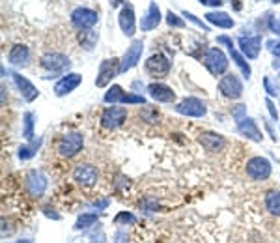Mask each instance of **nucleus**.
Instances as JSON below:
<instances>
[{"instance_id": "28", "label": "nucleus", "mask_w": 280, "mask_h": 243, "mask_svg": "<svg viewBox=\"0 0 280 243\" xmlns=\"http://www.w3.org/2000/svg\"><path fill=\"white\" fill-rule=\"evenodd\" d=\"M98 223V215H94V213H84V215H80L79 221H77V228H88V226L96 225Z\"/></svg>"}, {"instance_id": "18", "label": "nucleus", "mask_w": 280, "mask_h": 243, "mask_svg": "<svg viewBox=\"0 0 280 243\" xmlns=\"http://www.w3.org/2000/svg\"><path fill=\"white\" fill-rule=\"evenodd\" d=\"M12 77H13V80H15V85H17L19 92H21V96L25 97L26 101H34V99L39 96V92L36 90V86L32 85L26 77L19 75V73H12Z\"/></svg>"}, {"instance_id": "15", "label": "nucleus", "mask_w": 280, "mask_h": 243, "mask_svg": "<svg viewBox=\"0 0 280 243\" xmlns=\"http://www.w3.org/2000/svg\"><path fill=\"white\" fill-rule=\"evenodd\" d=\"M148 92H150V96L159 101V103H172L174 99H176V94L172 92L170 86L166 85H161V83H153V85L148 86Z\"/></svg>"}, {"instance_id": "13", "label": "nucleus", "mask_w": 280, "mask_h": 243, "mask_svg": "<svg viewBox=\"0 0 280 243\" xmlns=\"http://www.w3.org/2000/svg\"><path fill=\"white\" fill-rule=\"evenodd\" d=\"M26 189L32 196H41L47 189V178L43 176V172L39 170H32L26 174Z\"/></svg>"}, {"instance_id": "12", "label": "nucleus", "mask_w": 280, "mask_h": 243, "mask_svg": "<svg viewBox=\"0 0 280 243\" xmlns=\"http://www.w3.org/2000/svg\"><path fill=\"white\" fill-rule=\"evenodd\" d=\"M98 21H99L98 13L94 12V10H88V8H77V10L71 13V23H73L77 28H80V30H88V28H91Z\"/></svg>"}, {"instance_id": "5", "label": "nucleus", "mask_w": 280, "mask_h": 243, "mask_svg": "<svg viewBox=\"0 0 280 243\" xmlns=\"http://www.w3.org/2000/svg\"><path fill=\"white\" fill-rule=\"evenodd\" d=\"M176 110L183 116L202 118V116H206L207 107L202 99H198V97H187V99H183L179 105H176Z\"/></svg>"}, {"instance_id": "2", "label": "nucleus", "mask_w": 280, "mask_h": 243, "mask_svg": "<svg viewBox=\"0 0 280 243\" xmlns=\"http://www.w3.org/2000/svg\"><path fill=\"white\" fill-rule=\"evenodd\" d=\"M82 144H84V139L80 133H67L58 142V153L62 157H73L80 152Z\"/></svg>"}, {"instance_id": "33", "label": "nucleus", "mask_w": 280, "mask_h": 243, "mask_svg": "<svg viewBox=\"0 0 280 243\" xmlns=\"http://www.w3.org/2000/svg\"><path fill=\"white\" fill-rule=\"evenodd\" d=\"M183 17H187V19H189V21H193V23H195V24H198V26H200V28H202V30H204V32H209V28H207L206 24L202 23L200 19H196V15H193V13L183 12Z\"/></svg>"}, {"instance_id": "11", "label": "nucleus", "mask_w": 280, "mask_h": 243, "mask_svg": "<svg viewBox=\"0 0 280 243\" xmlns=\"http://www.w3.org/2000/svg\"><path fill=\"white\" fill-rule=\"evenodd\" d=\"M41 67L49 69L51 75H56V73L66 71L69 67V58L66 55H60V53H47L41 56Z\"/></svg>"}, {"instance_id": "24", "label": "nucleus", "mask_w": 280, "mask_h": 243, "mask_svg": "<svg viewBox=\"0 0 280 243\" xmlns=\"http://www.w3.org/2000/svg\"><path fill=\"white\" fill-rule=\"evenodd\" d=\"M206 19L219 28H231L234 26V19L224 12H209L206 13Z\"/></svg>"}, {"instance_id": "3", "label": "nucleus", "mask_w": 280, "mask_h": 243, "mask_svg": "<svg viewBox=\"0 0 280 243\" xmlns=\"http://www.w3.org/2000/svg\"><path fill=\"white\" fill-rule=\"evenodd\" d=\"M219 90L220 94L228 99H239L243 96V85L236 73H228L226 77H222L219 83Z\"/></svg>"}, {"instance_id": "37", "label": "nucleus", "mask_w": 280, "mask_h": 243, "mask_svg": "<svg viewBox=\"0 0 280 243\" xmlns=\"http://www.w3.org/2000/svg\"><path fill=\"white\" fill-rule=\"evenodd\" d=\"M267 45H269V51H271V53H273L274 56H278V58H280V43L267 42Z\"/></svg>"}, {"instance_id": "29", "label": "nucleus", "mask_w": 280, "mask_h": 243, "mask_svg": "<svg viewBox=\"0 0 280 243\" xmlns=\"http://www.w3.org/2000/svg\"><path fill=\"white\" fill-rule=\"evenodd\" d=\"M166 23L170 24V26H176V28H183L185 26V21L177 17L174 12H166Z\"/></svg>"}, {"instance_id": "21", "label": "nucleus", "mask_w": 280, "mask_h": 243, "mask_svg": "<svg viewBox=\"0 0 280 243\" xmlns=\"http://www.w3.org/2000/svg\"><path fill=\"white\" fill-rule=\"evenodd\" d=\"M200 144L206 148L207 152H219L224 148V137L222 135H217V133H202L200 135Z\"/></svg>"}, {"instance_id": "31", "label": "nucleus", "mask_w": 280, "mask_h": 243, "mask_svg": "<svg viewBox=\"0 0 280 243\" xmlns=\"http://www.w3.org/2000/svg\"><path fill=\"white\" fill-rule=\"evenodd\" d=\"M37 146H39V142H37V144H34V146H23V148L19 150V157H21V159H30V157H34V153H36Z\"/></svg>"}, {"instance_id": "8", "label": "nucleus", "mask_w": 280, "mask_h": 243, "mask_svg": "<svg viewBox=\"0 0 280 243\" xmlns=\"http://www.w3.org/2000/svg\"><path fill=\"white\" fill-rule=\"evenodd\" d=\"M142 51H144V43L142 39H134L131 43V47L127 49V53L123 55V58L120 60V73H125L129 69H133L136 64H138L140 56H142Z\"/></svg>"}, {"instance_id": "19", "label": "nucleus", "mask_w": 280, "mask_h": 243, "mask_svg": "<svg viewBox=\"0 0 280 243\" xmlns=\"http://www.w3.org/2000/svg\"><path fill=\"white\" fill-rule=\"evenodd\" d=\"M217 42L219 43H224V45H228V51H230V55H231V58H234V62H236V64H238L239 66V69H241V71H243V75L245 77H247V79H249L250 77V66L249 64H247V62H245V58L241 55H239L238 51H236V47H234V42H231L230 37L228 36H220V37H217Z\"/></svg>"}, {"instance_id": "17", "label": "nucleus", "mask_w": 280, "mask_h": 243, "mask_svg": "<svg viewBox=\"0 0 280 243\" xmlns=\"http://www.w3.org/2000/svg\"><path fill=\"white\" fill-rule=\"evenodd\" d=\"M239 45L243 55L250 60L258 58L260 55V49H262V37L260 36H250V37H239Z\"/></svg>"}, {"instance_id": "6", "label": "nucleus", "mask_w": 280, "mask_h": 243, "mask_svg": "<svg viewBox=\"0 0 280 243\" xmlns=\"http://www.w3.org/2000/svg\"><path fill=\"white\" fill-rule=\"evenodd\" d=\"M146 71L148 75H152L155 79H163L170 71V62H168V58L165 55L157 53V55L150 56L146 60Z\"/></svg>"}, {"instance_id": "39", "label": "nucleus", "mask_w": 280, "mask_h": 243, "mask_svg": "<svg viewBox=\"0 0 280 243\" xmlns=\"http://www.w3.org/2000/svg\"><path fill=\"white\" fill-rule=\"evenodd\" d=\"M122 2H123V0H112V2H110V6H112V8H118L120 4H122Z\"/></svg>"}, {"instance_id": "38", "label": "nucleus", "mask_w": 280, "mask_h": 243, "mask_svg": "<svg viewBox=\"0 0 280 243\" xmlns=\"http://www.w3.org/2000/svg\"><path fill=\"white\" fill-rule=\"evenodd\" d=\"M202 4H206V6H220V4H222V0H200Z\"/></svg>"}, {"instance_id": "7", "label": "nucleus", "mask_w": 280, "mask_h": 243, "mask_svg": "<svg viewBox=\"0 0 280 243\" xmlns=\"http://www.w3.org/2000/svg\"><path fill=\"white\" fill-rule=\"evenodd\" d=\"M73 178L75 182L79 183V185H82V187H91V185H96V182H98V169L94 165L80 163L75 167Z\"/></svg>"}, {"instance_id": "32", "label": "nucleus", "mask_w": 280, "mask_h": 243, "mask_svg": "<svg viewBox=\"0 0 280 243\" xmlns=\"http://www.w3.org/2000/svg\"><path fill=\"white\" fill-rule=\"evenodd\" d=\"M263 85H265V90H267L269 96H276L278 94V86H274L269 77H263Z\"/></svg>"}, {"instance_id": "20", "label": "nucleus", "mask_w": 280, "mask_h": 243, "mask_svg": "<svg viewBox=\"0 0 280 243\" xmlns=\"http://www.w3.org/2000/svg\"><path fill=\"white\" fill-rule=\"evenodd\" d=\"M159 23H161V12H159V6L155 4V2H152L150 4V8H148L146 15L142 17V23H140V28L144 32L148 30H153V28H157Z\"/></svg>"}, {"instance_id": "22", "label": "nucleus", "mask_w": 280, "mask_h": 243, "mask_svg": "<svg viewBox=\"0 0 280 243\" xmlns=\"http://www.w3.org/2000/svg\"><path fill=\"white\" fill-rule=\"evenodd\" d=\"M8 60L13 66H26L28 60H30V51L25 45H13L10 55H8Z\"/></svg>"}, {"instance_id": "25", "label": "nucleus", "mask_w": 280, "mask_h": 243, "mask_svg": "<svg viewBox=\"0 0 280 243\" xmlns=\"http://www.w3.org/2000/svg\"><path fill=\"white\" fill-rule=\"evenodd\" d=\"M265 208L271 215H276L280 217V193L278 191H271L265 196Z\"/></svg>"}, {"instance_id": "35", "label": "nucleus", "mask_w": 280, "mask_h": 243, "mask_svg": "<svg viewBox=\"0 0 280 243\" xmlns=\"http://www.w3.org/2000/svg\"><path fill=\"white\" fill-rule=\"evenodd\" d=\"M269 28H271V32H274V34H278V36H280V15H276V17L271 19Z\"/></svg>"}, {"instance_id": "41", "label": "nucleus", "mask_w": 280, "mask_h": 243, "mask_svg": "<svg viewBox=\"0 0 280 243\" xmlns=\"http://www.w3.org/2000/svg\"><path fill=\"white\" fill-rule=\"evenodd\" d=\"M15 243H32L30 239H21V241H15Z\"/></svg>"}, {"instance_id": "10", "label": "nucleus", "mask_w": 280, "mask_h": 243, "mask_svg": "<svg viewBox=\"0 0 280 243\" xmlns=\"http://www.w3.org/2000/svg\"><path fill=\"white\" fill-rule=\"evenodd\" d=\"M247 174L252 180H267L271 176V163L265 157H252L247 163Z\"/></svg>"}, {"instance_id": "4", "label": "nucleus", "mask_w": 280, "mask_h": 243, "mask_svg": "<svg viewBox=\"0 0 280 243\" xmlns=\"http://www.w3.org/2000/svg\"><path fill=\"white\" fill-rule=\"evenodd\" d=\"M116 73H120V60L118 58H107V60H103L101 66H99L96 86L98 88H105L116 77Z\"/></svg>"}, {"instance_id": "1", "label": "nucleus", "mask_w": 280, "mask_h": 243, "mask_svg": "<svg viewBox=\"0 0 280 243\" xmlns=\"http://www.w3.org/2000/svg\"><path fill=\"white\" fill-rule=\"evenodd\" d=\"M204 66L209 69L211 75L219 77L228 69V58L219 47H211L207 49V53L204 55Z\"/></svg>"}, {"instance_id": "14", "label": "nucleus", "mask_w": 280, "mask_h": 243, "mask_svg": "<svg viewBox=\"0 0 280 243\" xmlns=\"http://www.w3.org/2000/svg\"><path fill=\"white\" fill-rule=\"evenodd\" d=\"M80 80H82V77H80L79 73H67L66 77H62L55 85V94L58 97L67 96L69 92H73L80 85Z\"/></svg>"}, {"instance_id": "16", "label": "nucleus", "mask_w": 280, "mask_h": 243, "mask_svg": "<svg viewBox=\"0 0 280 243\" xmlns=\"http://www.w3.org/2000/svg\"><path fill=\"white\" fill-rule=\"evenodd\" d=\"M118 21H120V28L123 30L125 36H133L134 34V10L131 4H123V8L120 10V15H118Z\"/></svg>"}, {"instance_id": "23", "label": "nucleus", "mask_w": 280, "mask_h": 243, "mask_svg": "<svg viewBox=\"0 0 280 243\" xmlns=\"http://www.w3.org/2000/svg\"><path fill=\"white\" fill-rule=\"evenodd\" d=\"M238 128H239V131H241V135H245V137H249V139H252V140H262V133L258 131V128H256V124L250 118H247L245 116L243 120H239L238 122Z\"/></svg>"}, {"instance_id": "27", "label": "nucleus", "mask_w": 280, "mask_h": 243, "mask_svg": "<svg viewBox=\"0 0 280 243\" xmlns=\"http://www.w3.org/2000/svg\"><path fill=\"white\" fill-rule=\"evenodd\" d=\"M23 137L30 140L34 137V114L26 112L25 114V128H23Z\"/></svg>"}, {"instance_id": "9", "label": "nucleus", "mask_w": 280, "mask_h": 243, "mask_svg": "<svg viewBox=\"0 0 280 243\" xmlns=\"http://www.w3.org/2000/svg\"><path fill=\"white\" fill-rule=\"evenodd\" d=\"M127 118V109L123 107H109L101 114V126L107 129H118Z\"/></svg>"}, {"instance_id": "40", "label": "nucleus", "mask_w": 280, "mask_h": 243, "mask_svg": "<svg viewBox=\"0 0 280 243\" xmlns=\"http://www.w3.org/2000/svg\"><path fill=\"white\" fill-rule=\"evenodd\" d=\"M273 67H274V69H278V73H280V62L274 60V62H273Z\"/></svg>"}, {"instance_id": "36", "label": "nucleus", "mask_w": 280, "mask_h": 243, "mask_svg": "<svg viewBox=\"0 0 280 243\" xmlns=\"http://www.w3.org/2000/svg\"><path fill=\"white\" fill-rule=\"evenodd\" d=\"M265 105H267L271 118H273V120H276V118H278V112H276V109H274V103L271 101V99H265Z\"/></svg>"}, {"instance_id": "34", "label": "nucleus", "mask_w": 280, "mask_h": 243, "mask_svg": "<svg viewBox=\"0 0 280 243\" xmlns=\"http://www.w3.org/2000/svg\"><path fill=\"white\" fill-rule=\"evenodd\" d=\"M245 112H247V107H245V105H238L236 109L231 110V116L236 118V122H239V120H243L245 118Z\"/></svg>"}, {"instance_id": "30", "label": "nucleus", "mask_w": 280, "mask_h": 243, "mask_svg": "<svg viewBox=\"0 0 280 243\" xmlns=\"http://www.w3.org/2000/svg\"><path fill=\"white\" fill-rule=\"evenodd\" d=\"M114 223L116 225H120V223H125V225H134L136 223V219H134V215H131V213H127V212H122L120 215H116V219H114Z\"/></svg>"}, {"instance_id": "26", "label": "nucleus", "mask_w": 280, "mask_h": 243, "mask_svg": "<svg viewBox=\"0 0 280 243\" xmlns=\"http://www.w3.org/2000/svg\"><path fill=\"white\" fill-rule=\"evenodd\" d=\"M123 97H125V92L122 90V86L114 85L112 88H109V92L105 94V103H122Z\"/></svg>"}]
</instances>
